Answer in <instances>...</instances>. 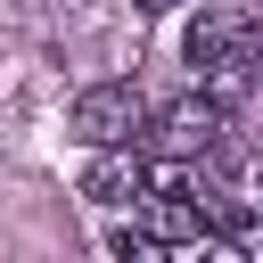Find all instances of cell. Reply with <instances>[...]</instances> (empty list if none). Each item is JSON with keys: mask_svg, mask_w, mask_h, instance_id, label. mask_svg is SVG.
Here are the masks:
<instances>
[{"mask_svg": "<svg viewBox=\"0 0 263 263\" xmlns=\"http://www.w3.org/2000/svg\"><path fill=\"white\" fill-rule=\"evenodd\" d=\"M90 148H123V140H140L156 115H148V99H140V82H90L82 99H74V115H66Z\"/></svg>", "mask_w": 263, "mask_h": 263, "instance_id": "6da1fadb", "label": "cell"}, {"mask_svg": "<svg viewBox=\"0 0 263 263\" xmlns=\"http://www.w3.org/2000/svg\"><path fill=\"white\" fill-rule=\"evenodd\" d=\"M255 16L247 8H197V25L181 33V58L197 66V74H214V66H255Z\"/></svg>", "mask_w": 263, "mask_h": 263, "instance_id": "7a4b0ae2", "label": "cell"}, {"mask_svg": "<svg viewBox=\"0 0 263 263\" xmlns=\"http://www.w3.org/2000/svg\"><path fill=\"white\" fill-rule=\"evenodd\" d=\"M222 132H230V107H222L214 90H181L173 107H156V140H164L173 156H205Z\"/></svg>", "mask_w": 263, "mask_h": 263, "instance_id": "3957f363", "label": "cell"}, {"mask_svg": "<svg viewBox=\"0 0 263 263\" xmlns=\"http://www.w3.org/2000/svg\"><path fill=\"white\" fill-rule=\"evenodd\" d=\"M82 197H90V205H132V197H148V164L132 156V140H123V148H99V156L82 164Z\"/></svg>", "mask_w": 263, "mask_h": 263, "instance_id": "277c9868", "label": "cell"}, {"mask_svg": "<svg viewBox=\"0 0 263 263\" xmlns=\"http://www.w3.org/2000/svg\"><path fill=\"white\" fill-rule=\"evenodd\" d=\"M107 247H115L123 263H156V255H164V238H148V230H115Z\"/></svg>", "mask_w": 263, "mask_h": 263, "instance_id": "5b68a950", "label": "cell"}, {"mask_svg": "<svg viewBox=\"0 0 263 263\" xmlns=\"http://www.w3.org/2000/svg\"><path fill=\"white\" fill-rule=\"evenodd\" d=\"M132 8H148V16H156V8H173V0H132Z\"/></svg>", "mask_w": 263, "mask_h": 263, "instance_id": "8992f818", "label": "cell"}, {"mask_svg": "<svg viewBox=\"0 0 263 263\" xmlns=\"http://www.w3.org/2000/svg\"><path fill=\"white\" fill-rule=\"evenodd\" d=\"M255 58H263V33H255Z\"/></svg>", "mask_w": 263, "mask_h": 263, "instance_id": "52a82bcc", "label": "cell"}]
</instances>
